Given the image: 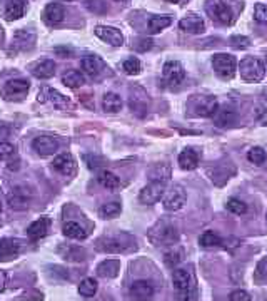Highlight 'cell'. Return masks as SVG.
<instances>
[{
  "label": "cell",
  "instance_id": "obj_26",
  "mask_svg": "<svg viewBox=\"0 0 267 301\" xmlns=\"http://www.w3.org/2000/svg\"><path fill=\"white\" fill-rule=\"evenodd\" d=\"M102 106H104V111L105 112H111L115 114L122 109V99H120L119 94L115 92H107L104 95V99H102Z\"/></svg>",
  "mask_w": 267,
  "mask_h": 301
},
{
  "label": "cell",
  "instance_id": "obj_36",
  "mask_svg": "<svg viewBox=\"0 0 267 301\" xmlns=\"http://www.w3.org/2000/svg\"><path fill=\"white\" fill-rule=\"evenodd\" d=\"M120 211H122L120 203H107L99 209V214H100V218H104V219H112L115 216L120 214Z\"/></svg>",
  "mask_w": 267,
  "mask_h": 301
},
{
  "label": "cell",
  "instance_id": "obj_46",
  "mask_svg": "<svg viewBox=\"0 0 267 301\" xmlns=\"http://www.w3.org/2000/svg\"><path fill=\"white\" fill-rule=\"evenodd\" d=\"M229 301H251V294L244 290H235L229 294Z\"/></svg>",
  "mask_w": 267,
  "mask_h": 301
},
{
  "label": "cell",
  "instance_id": "obj_37",
  "mask_svg": "<svg viewBox=\"0 0 267 301\" xmlns=\"http://www.w3.org/2000/svg\"><path fill=\"white\" fill-rule=\"evenodd\" d=\"M149 176L152 181H169V176H171V169L166 164H157L155 167L149 171Z\"/></svg>",
  "mask_w": 267,
  "mask_h": 301
},
{
  "label": "cell",
  "instance_id": "obj_2",
  "mask_svg": "<svg viewBox=\"0 0 267 301\" xmlns=\"http://www.w3.org/2000/svg\"><path fill=\"white\" fill-rule=\"evenodd\" d=\"M97 249L102 253H125L136 249V239L129 234H115V236H105L97 241Z\"/></svg>",
  "mask_w": 267,
  "mask_h": 301
},
{
  "label": "cell",
  "instance_id": "obj_5",
  "mask_svg": "<svg viewBox=\"0 0 267 301\" xmlns=\"http://www.w3.org/2000/svg\"><path fill=\"white\" fill-rule=\"evenodd\" d=\"M239 70L242 79L247 82H259L264 79L265 76V67L264 62L256 57H244L239 64Z\"/></svg>",
  "mask_w": 267,
  "mask_h": 301
},
{
  "label": "cell",
  "instance_id": "obj_1",
  "mask_svg": "<svg viewBox=\"0 0 267 301\" xmlns=\"http://www.w3.org/2000/svg\"><path fill=\"white\" fill-rule=\"evenodd\" d=\"M172 283L177 301H196L197 299V281L192 268H177L172 274Z\"/></svg>",
  "mask_w": 267,
  "mask_h": 301
},
{
  "label": "cell",
  "instance_id": "obj_10",
  "mask_svg": "<svg viewBox=\"0 0 267 301\" xmlns=\"http://www.w3.org/2000/svg\"><path fill=\"white\" fill-rule=\"evenodd\" d=\"M162 76H164V81H166L169 86H179L182 84V81L185 79V70L182 67V64L177 62V60H169V62L164 64V69H162Z\"/></svg>",
  "mask_w": 267,
  "mask_h": 301
},
{
  "label": "cell",
  "instance_id": "obj_27",
  "mask_svg": "<svg viewBox=\"0 0 267 301\" xmlns=\"http://www.w3.org/2000/svg\"><path fill=\"white\" fill-rule=\"evenodd\" d=\"M97 181L100 183V186H104L109 191H115L120 188V179L111 171H100L99 176H97Z\"/></svg>",
  "mask_w": 267,
  "mask_h": 301
},
{
  "label": "cell",
  "instance_id": "obj_28",
  "mask_svg": "<svg viewBox=\"0 0 267 301\" xmlns=\"http://www.w3.org/2000/svg\"><path fill=\"white\" fill-rule=\"evenodd\" d=\"M172 23L171 15H154L149 19V32L150 34H159L161 30L169 27Z\"/></svg>",
  "mask_w": 267,
  "mask_h": 301
},
{
  "label": "cell",
  "instance_id": "obj_15",
  "mask_svg": "<svg viewBox=\"0 0 267 301\" xmlns=\"http://www.w3.org/2000/svg\"><path fill=\"white\" fill-rule=\"evenodd\" d=\"M130 296L136 301H149L154 296V286L147 280L134 281L130 286Z\"/></svg>",
  "mask_w": 267,
  "mask_h": 301
},
{
  "label": "cell",
  "instance_id": "obj_4",
  "mask_svg": "<svg viewBox=\"0 0 267 301\" xmlns=\"http://www.w3.org/2000/svg\"><path fill=\"white\" fill-rule=\"evenodd\" d=\"M149 239L155 246H172L179 241V233L171 222L159 221L155 226L150 228Z\"/></svg>",
  "mask_w": 267,
  "mask_h": 301
},
{
  "label": "cell",
  "instance_id": "obj_14",
  "mask_svg": "<svg viewBox=\"0 0 267 301\" xmlns=\"http://www.w3.org/2000/svg\"><path fill=\"white\" fill-rule=\"evenodd\" d=\"M209 12L214 17V20L224 23V26H230L234 22V12L224 2H212L209 4Z\"/></svg>",
  "mask_w": 267,
  "mask_h": 301
},
{
  "label": "cell",
  "instance_id": "obj_8",
  "mask_svg": "<svg viewBox=\"0 0 267 301\" xmlns=\"http://www.w3.org/2000/svg\"><path fill=\"white\" fill-rule=\"evenodd\" d=\"M166 188H167L166 181H150V183L141 191L139 201L142 204H147V206L155 204L157 201L162 199L164 194H166Z\"/></svg>",
  "mask_w": 267,
  "mask_h": 301
},
{
  "label": "cell",
  "instance_id": "obj_18",
  "mask_svg": "<svg viewBox=\"0 0 267 301\" xmlns=\"http://www.w3.org/2000/svg\"><path fill=\"white\" fill-rule=\"evenodd\" d=\"M179 27L187 34H202L205 30V22L199 15H189L179 22Z\"/></svg>",
  "mask_w": 267,
  "mask_h": 301
},
{
  "label": "cell",
  "instance_id": "obj_48",
  "mask_svg": "<svg viewBox=\"0 0 267 301\" xmlns=\"http://www.w3.org/2000/svg\"><path fill=\"white\" fill-rule=\"evenodd\" d=\"M257 274L260 276V278L267 280V256L264 258V260H260V263L257 264Z\"/></svg>",
  "mask_w": 267,
  "mask_h": 301
},
{
  "label": "cell",
  "instance_id": "obj_24",
  "mask_svg": "<svg viewBox=\"0 0 267 301\" xmlns=\"http://www.w3.org/2000/svg\"><path fill=\"white\" fill-rule=\"evenodd\" d=\"M48 231V219L47 218H40L37 221H34L32 224L27 228V234L32 241H39L47 234Z\"/></svg>",
  "mask_w": 267,
  "mask_h": 301
},
{
  "label": "cell",
  "instance_id": "obj_50",
  "mask_svg": "<svg viewBox=\"0 0 267 301\" xmlns=\"http://www.w3.org/2000/svg\"><path fill=\"white\" fill-rule=\"evenodd\" d=\"M84 159L87 161L89 167H99L100 164H97V162H102V159H99V158H92V156H86Z\"/></svg>",
  "mask_w": 267,
  "mask_h": 301
},
{
  "label": "cell",
  "instance_id": "obj_34",
  "mask_svg": "<svg viewBox=\"0 0 267 301\" xmlns=\"http://www.w3.org/2000/svg\"><path fill=\"white\" fill-rule=\"evenodd\" d=\"M34 40H35V35L32 32H27V30H19L14 37L15 45L22 47V49H30L34 44Z\"/></svg>",
  "mask_w": 267,
  "mask_h": 301
},
{
  "label": "cell",
  "instance_id": "obj_45",
  "mask_svg": "<svg viewBox=\"0 0 267 301\" xmlns=\"http://www.w3.org/2000/svg\"><path fill=\"white\" fill-rule=\"evenodd\" d=\"M230 44L234 47H237V49H247V47L251 45V40L244 37V35H232V37H230Z\"/></svg>",
  "mask_w": 267,
  "mask_h": 301
},
{
  "label": "cell",
  "instance_id": "obj_44",
  "mask_svg": "<svg viewBox=\"0 0 267 301\" xmlns=\"http://www.w3.org/2000/svg\"><path fill=\"white\" fill-rule=\"evenodd\" d=\"M15 154V147L10 142H0V159H10Z\"/></svg>",
  "mask_w": 267,
  "mask_h": 301
},
{
  "label": "cell",
  "instance_id": "obj_19",
  "mask_svg": "<svg viewBox=\"0 0 267 301\" xmlns=\"http://www.w3.org/2000/svg\"><path fill=\"white\" fill-rule=\"evenodd\" d=\"M29 87L30 84L25 79H14V81H9L5 84L4 87V95L7 99H12L14 95H23L29 92Z\"/></svg>",
  "mask_w": 267,
  "mask_h": 301
},
{
  "label": "cell",
  "instance_id": "obj_51",
  "mask_svg": "<svg viewBox=\"0 0 267 301\" xmlns=\"http://www.w3.org/2000/svg\"><path fill=\"white\" fill-rule=\"evenodd\" d=\"M227 243H229V244H226L227 248H235V246L239 244V239H235V238H230V239H227Z\"/></svg>",
  "mask_w": 267,
  "mask_h": 301
},
{
  "label": "cell",
  "instance_id": "obj_16",
  "mask_svg": "<svg viewBox=\"0 0 267 301\" xmlns=\"http://www.w3.org/2000/svg\"><path fill=\"white\" fill-rule=\"evenodd\" d=\"M22 244L19 239L2 238L0 239V261H10L19 256Z\"/></svg>",
  "mask_w": 267,
  "mask_h": 301
},
{
  "label": "cell",
  "instance_id": "obj_21",
  "mask_svg": "<svg viewBox=\"0 0 267 301\" xmlns=\"http://www.w3.org/2000/svg\"><path fill=\"white\" fill-rule=\"evenodd\" d=\"M199 159L200 158H199L197 150H194L192 147H187L179 154V166L184 171H194L199 166Z\"/></svg>",
  "mask_w": 267,
  "mask_h": 301
},
{
  "label": "cell",
  "instance_id": "obj_53",
  "mask_svg": "<svg viewBox=\"0 0 267 301\" xmlns=\"http://www.w3.org/2000/svg\"><path fill=\"white\" fill-rule=\"evenodd\" d=\"M167 2H172V4H177V2H180V0H167Z\"/></svg>",
  "mask_w": 267,
  "mask_h": 301
},
{
  "label": "cell",
  "instance_id": "obj_22",
  "mask_svg": "<svg viewBox=\"0 0 267 301\" xmlns=\"http://www.w3.org/2000/svg\"><path fill=\"white\" fill-rule=\"evenodd\" d=\"M32 74L37 79H50L56 74V62L50 59L40 60V62H37L32 67Z\"/></svg>",
  "mask_w": 267,
  "mask_h": 301
},
{
  "label": "cell",
  "instance_id": "obj_38",
  "mask_svg": "<svg viewBox=\"0 0 267 301\" xmlns=\"http://www.w3.org/2000/svg\"><path fill=\"white\" fill-rule=\"evenodd\" d=\"M78 293L86 298L94 296V294L97 293V281L94 278H86L81 285H78Z\"/></svg>",
  "mask_w": 267,
  "mask_h": 301
},
{
  "label": "cell",
  "instance_id": "obj_25",
  "mask_svg": "<svg viewBox=\"0 0 267 301\" xmlns=\"http://www.w3.org/2000/svg\"><path fill=\"white\" fill-rule=\"evenodd\" d=\"M119 269H120L119 260H105L97 266V273L102 278H115L119 274Z\"/></svg>",
  "mask_w": 267,
  "mask_h": 301
},
{
  "label": "cell",
  "instance_id": "obj_57",
  "mask_svg": "<svg viewBox=\"0 0 267 301\" xmlns=\"http://www.w3.org/2000/svg\"><path fill=\"white\" fill-rule=\"evenodd\" d=\"M265 219H267V218H265Z\"/></svg>",
  "mask_w": 267,
  "mask_h": 301
},
{
  "label": "cell",
  "instance_id": "obj_9",
  "mask_svg": "<svg viewBox=\"0 0 267 301\" xmlns=\"http://www.w3.org/2000/svg\"><path fill=\"white\" fill-rule=\"evenodd\" d=\"M185 201H187V192L179 184H175L169 191H166V194H164V197H162L164 208H166L167 211H179V209H182V208H184Z\"/></svg>",
  "mask_w": 267,
  "mask_h": 301
},
{
  "label": "cell",
  "instance_id": "obj_54",
  "mask_svg": "<svg viewBox=\"0 0 267 301\" xmlns=\"http://www.w3.org/2000/svg\"><path fill=\"white\" fill-rule=\"evenodd\" d=\"M0 211H2V201H0Z\"/></svg>",
  "mask_w": 267,
  "mask_h": 301
},
{
  "label": "cell",
  "instance_id": "obj_47",
  "mask_svg": "<svg viewBox=\"0 0 267 301\" xmlns=\"http://www.w3.org/2000/svg\"><path fill=\"white\" fill-rule=\"evenodd\" d=\"M256 122L260 126H267V109L265 107H257L256 109Z\"/></svg>",
  "mask_w": 267,
  "mask_h": 301
},
{
  "label": "cell",
  "instance_id": "obj_23",
  "mask_svg": "<svg viewBox=\"0 0 267 301\" xmlns=\"http://www.w3.org/2000/svg\"><path fill=\"white\" fill-rule=\"evenodd\" d=\"M23 10H25V0H9L4 15L7 20H19L23 17Z\"/></svg>",
  "mask_w": 267,
  "mask_h": 301
},
{
  "label": "cell",
  "instance_id": "obj_40",
  "mask_svg": "<svg viewBox=\"0 0 267 301\" xmlns=\"http://www.w3.org/2000/svg\"><path fill=\"white\" fill-rule=\"evenodd\" d=\"M247 159L251 162H254V164H264V162L267 161V153L262 147L256 146L247 153Z\"/></svg>",
  "mask_w": 267,
  "mask_h": 301
},
{
  "label": "cell",
  "instance_id": "obj_52",
  "mask_svg": "<svg viewBox=\"0 0 267 301\" xmlns=\"http://www.w3.org/2000/svg\"><path fill=\"white\" fill-rule=\"evenodd\" d=\"M4 283H5V276H4V273H0V290L4 288Z\"/></svg>",
  "mask_w": 267,
  "mask_h": 301
},
{
  "label": "cell",
  "instance_id": "obj_3",
  "mask_svg": "<svg viewBox=\"0 0 267 301\" xmlns=\"http://www.w3.org/2000/svg\"><path fill=\"white\" fill-rule=\"evenodd\" d=\"M187 109L191 111V116L212 117L219 111V102L212 95H192L187 102Z\"/></svg>",
  "mask_w": 267,
  "mask_h": 301
},
{
  "label": "cell",
  "instance_id": "obj_32",
  "mask_svg": "<svg viewBox=\"0 0 267 301\" xmlns=\"http://www.w3.org/2000/svg\"><path fill=\"white\" fill-rule=\"evenodd\" d=\"M199 244L204 246V248H214V246L222 244V239H221L219 234L214 233V231H205L204 234H200Z\"/></svg>",
  "mask_w": 267,
  "mask_h": 301
},
{
  "label": "cell",
  "instance_id": "obj_6",
  "mask_svg": "<svg viewBox=\"0 0 267 301\" xmlns=\"http://www.w3.org/2000/svg\"><path fill=\"white\" fill-rule=\"evenodd\" d=\"M235 59L230 54H217L212 59V67H214L217 77L222 81H230L235 76Z\"/></svg>",
  "mask_w": 267,
  "mask_h": 301
},
{
  "label": "cell",
  "instance_id": "obj_33",
  "mask_svg": "<svg viewBox=\"0 0 267 301\" xmlns=\"http://www.w3.org/2000/svg\"><path fill=\"white\" fill-rule=\"evenodd\" d=\"M224 167L226 166H216L214 169H210V179L214 181V184L216 186H224L227 183V179L232 176V174L235 171H227V172H224Z\"/></svg>",
  "mask_w": 267,
  "mask_h": 301
},
{
  "label": "cell",
  "instance_id": "obj_49",
  "mask_svg": "<svg viewBox=\"0 0 267 301\" xmlns=\"http://www.w3.org/2000/svg\"><path fill=\"white\" fill-rule=\"evenodd\" d=\"M136 49L141 51V52L152 49V40H150V39H142L141 42H139V45H136Z\"/></svg>",
  "mask_w": 267,
  "mask_h": 301
},
{
  "label": "cell",
  "instance_id": "obj_31",
  "mask_svg": "<svg viewBox=\"0 0 267 301\" xmlns=\"http://www.w3.org/2000/svg\"><path fill=\"white\" fill-rule=\"evenodd\" d=\"M62 82L65 84L67 87L77 89V87H82L84 84H86V77H84L82 72H78V70H69L67 74L62 76Z\"/></svg>",
  "mask_w": 267,
  "mask_h": 301
},
{
  "label": "cell",
  "instance_id": "obj_17",
  "mask_svg": "<svg viewBox=\"0 0 267 301\" xmlns=\"http://www.w3.org/2000/svg\"><path fill=\"white\" fill-rule=\"evenodd\" d=\"M214 124L221 129H229L239 124V116L230 109H221L214 114Z\"/></svg>",
  "mask_w": 267,
  "mask_h": 301
},
{
  "label": "cell",
  "instance_id": "obj_13",
  "mask_svg": "<svg viewBox=\"0 0 267 301\" xmlns=\"http://www.w3.org/2000/svg\"><path fill=\"white\" fill-rule=\"evenodd\" d=\"M94 32H95V35L100 40H104V42H107V44H111L114 47H120V45L124 44V35H122V32H120L119 29H115V27L97 26Z\"/></svg>",
  "mask_w": 267,
  "mask_h": 301
},
{
  "label": "cell",
  "instance_id": "obj_20",
  "mask_svg": "<svg viewBox=\"0 0 267 301\" xmlns=\"http://www.w3.org/2000/svg\"><path fill=\"white\" fill-rule=\"evenodd\" d=\"M65 17V10L60 4H48L44 9V20L48 23V26H57L64 20Z\"/></svg>",
  "mask_w": 267,
  "mask_h": 301
},
{
  "label": "cell",
  "instance_id": "obj_7",
  "mask_svg": "<svg viewBox=\"0 0 267 301\" xmlns=\"http://www.w3.org/2000/svg\"><path fill=\"white\" fill-rule=\"evenodd\" d=\"M37 101L42 102V104H52L56 109L60 111H67L72 109V102L69 97H65L64 94H60L59 90L50 89V87H44L37 95Z\"/></svg>",
  "mask_w": 267,
  "mask_h": 301
},
{
  "label": "cell",
  "instance_id": "obj_39",
  "mask_svg": "<svg viewBox=\"0 0 267 301\" xmlns=\"http://www.w3.org/2000/svg\"><path fill=\"white\" fill-rule=\"evenodd\" d=\"M122 69H124L125 74H129V76H137V74H141V70H142V64H141V60H139V59L130 57V59L124 60Z\"/></svg>",
  "mask_w": 267,
  "mask_h": 301
},
{
  "label": "cell",
  "instance_id": "obj_12",
  "mask_svg": "<svg viewBox=\"0 0 267 301\" xmlns=\"http://www.w3.org/2000/svg\"><path fill=\"white\" fill-rule=\"evenodd\" d=\"M52 166L57 172H60L62 176H67V178L75 176V172H77V162L72 154H59L57 158L54 159Z\"/></svg>",
  "mask_w": 267,
  "mask_h": 301
},
{
  "label": "cell",
  "instance_id": "obj_41",
  "mask_svg": "<svg viewBox=\"0 0 267 301\" xmlns=\"http://www.w3.org/2000/svg\"><path fill=\"white\" fill-rule=\"evenodd\" d=\"M164 260H166L167 266H177V264L184 260V251L182 249H171L169 253H166V256H164Z\"/></svg>",
  "mask_w": 267,
  "mask_h": 301
},
{
  "label": "cell",
  "instance_id": "obj_43",
  "mask_svg": "<svg viewBox=\"0 0 267 301\" xmlns=\"http://www.w3.org/2000/svg\"><path fill=\"white\" fill-rule=\"evenodd\" d=\"M254 19L260 23H267V5L257 4L256 7H254Z\"/></svg>",
  "mask_w": 267,
  "mask_h": 301
},
{
  "label": "cell",
  "instance_id": "obj_29",
  "mask_svg": "<svg viewBox=\"0 0 267 301\" xmlns=\"http://www.w3.org/2000/svg\"><path fill=\"white\" fill-rule=\"evenodd\" d=\"M64 234L67 238H72V239H86L87 238L86 228L81 226L78 222H74V221L65 222L64 224Z\"/></svg>",
  "mask_w": 267,
  "mask_h": 301
},
{
  "label": "cell",
  "instance_id": "obj_55",
  "mask_svg": "<svg viewBox=\"0 0 267 301\" xmlns=\"http://www.w3.org/2000/svg\"><path fill=\"white\" fill-rule=\"evenodd\" d=\"M117 2H124V0H117Z\"/></svg>",
  "mask_w": 267,
  "mask_h": 301
},
{
  "label": "cell",
  "instance_id": "obj_11",
  "mask_svg": "<svg viewBox=\"0 0 267 301\" xmlns=\"http://www.w3.org/2000/svg\"><path fill=\"white\" fill-rule=\"evenodd\" d=\"M32 147L39 156H52L59 150L60 142L52 136H39L34 139Z\"/></svg>",
  "mask_w": 267,
  "mask_h": 301
},
{
  "label": "cell",
  "instance_id": "obj_56",
  "mask_svg": "<svg viewBox=\"0 0 267 301\" xmlns=\"http://www.w3.org/2000/svg\"><path fill=\"white\" fill-rule=\"evenodd\" d=\"M67 2H70V0H67Z\"/></svg>",
  "mask_w": 267,
  "mask_h": 301
},
{
  "label": "cell",
  "instance_id": "obj_35",
  "mask_svg": "<svg viewBox=\"0 0 267 301\" xmlns=\"http://www.w3.org/2000/svg\"><path fill=\"white\" fill-rule=\"evenodd\" d=\"M10 206L15 209H23L29 206V197L27 192L22 189H15L10 196Z\"/></svg>",
  "mask_w": 267,
  "mask_h": 301
},
{
  "label": "cell",
  "instance_id": "obj_42",
  "mask_svg": "<svg viewBox=\"0 0 267 301\" xmlns=\"http://www.w3.org/2000/svg\"><path fill=\"white\" fill-rule=\"evenodd\" d=\"M226 208H227V211H230V213H234V214H244L247 211V204L239 201V199H229Z\"/></svg>",
  "mask_w": 267,
  "mask_h": 301
},
{
  "label": "cell",
  "instance_id": "obj_30",
  "mask_svg": "<svg viewBox=\"0 0 267 301\" xmlns=\"http://www.w3.org/2000/svg\"><path fill=\"white\" fill-rule=\"evenodd\" d=\"M104 67V62L97 56H87L82 59V69L87 72L89 76H97Z\"/></svg>",
  "mask_w": 267,
  "mask_h": 301
}]
</instances>
